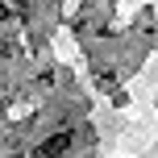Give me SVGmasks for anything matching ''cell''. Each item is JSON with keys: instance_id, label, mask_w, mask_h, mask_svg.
Masks as SVG:
<instances>
[{"instance_id": "cell-1", "label": "cell", "mask_w": 158, "mask_h": 158, "mask_svg": "<svg viewBox=\"0 0 158 158\" xmlns=\"http://www.w3.org/2000/svg\"><path fill=\"white\" fill-rule=\"evenodd\" d=\"M67 150H71V133H67V129H63V133H54V137H46V142L38 146L42 158H58V154H67Z\"/></svg>"}]
</instances>
